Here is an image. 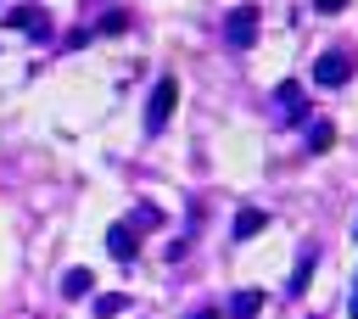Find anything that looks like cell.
<instances>
[{
	"label": "cell",
	"instance_id": "7a4b0ae2",
	"mask_svg": "<svg viewBox=\"0 0 358 319\" xmlns=\"http://www.w3.org/2000/svg\"><path fill=\"white\" fill-rule=\"evenodd\" d=\"M257 22H263L257 6H235V11L224 17V45H229V50H252V45H257Z\"/></svg>",
	"mask_w": 358,
	"mask_h": 319
},
{
	"label": "cell",
	"instance_id": "9a60e30c",
	"mask_svg": "<svg viewBox=\"0 0 358 319\" xmlns=\"http://www.w3.org/2000/svg\"><path fill=\"white\" fill-rule=\"evenodd\" d=\"M190 319H224V313H218V308H196Z\"/></svg>",
	"mask_w": 358,
	"mask_h": 319
},
{
	"label": "cell",
	"instance_id": "5bb4252c",
	"mask_svg": "<svg viewBox=\"0 0 358 319\" xmlns=\"http://www.w3.org/2000/svg\"><path fill=\"white\" fill-rule=\"evenodd\" d=\"M129 28V11H106L101 22H95V34H123Z\"/></svg>",
	"mask_w": 358,
	"mask_h": 319
},
{
	"label": "cell",
	"instance_id": "277c9868",
	"mask_svg": "<svg viewBox=\"0 0 358 319\" xmlns=\"http://www.w3.org/2000/svg\"><path fill=\"white\" fill-rule=\"evenodd\" d=\"M347 78H352V56H347V50H324V56L313 62V84L336 90V84H347Z\"/></svg>",
	"mask_w": 358,
	"mask_h": 319
},
{
	"label": "cell",
	"instance_id": "5b68a950",
	"mask_svg": "<svg viewBox=\"0 0 358 319\" xmlns=\"http://www.w3.org/2000/svg\"><path fill=\"white\" fill-rule=\"evenodd\" d=\"M106 252H112L117 263H134V257H140V235H134L129 224H112V229H106Z\"/></svg>",
	"mask_w": 358,
	"mask_h": 319
},
{
	"label": "cell",
	"instance_id": "2e32d148",
	"mask_svg": "<svg viewBox=\"0 0 358 319\" xmlns=\"http://www.w3.org/2000/svg\"><path fill=\"white\" fill-rule=\"evenodd\" d=\"M347 313H352V319H358V297H352V302H347Z\"/></svg>",
	"mask_w": 358,
	"mask_h": 319
},
{
	"label": "cell",
	"instance_id": "6da1fadb",
	"mask_svg": "<svg viewBox=\"0 0 358 319\" xmlns=\"http://www.w3.org/2000/svg\"><path fill=\"white\" fill-rule=\"evenodd\" d=\"M173 106H179V78L162 73V78L151 84V101H145V134H162L168 118H173Z\"/></svg>",
	"mask_w": 358,
	"mask_h": 319
},
{
	"label": "cell",
	"instance_id": "e0dca14e",
	"mask_svg": "<svg viewBox=\"0 0 358 319\" xmlns=\"http://www.w3.org/2000/svg\"><path fill=\"white\" fill-rule=\"evenodd\" d=\"M352 241H358V218H352Z\"/></svg>",
	"mask_w": 358,
	"mask_h": 319
},
{
	"label": "cell",
	"instance_id": "7c38bea8",
	"mask_svg": "<svg viewBox=\"0 0 358 319\" xmlns=\"http://www.w3.org/2000/svg\"><path fill=\"white\" fill-rule=\"evenodd\" d=\"M123 308H129V297H123V291H106V297H95V319H117Z\"/></svg>",
	"mask_w": 358,
	"mask_h": 319
},
{
	"label": "cell",
	"instance_id": "ba28073f",
	"mask_svg": "<svg viewBox=\"0 0 358 319\" xmlns=\"http://www.w3.org/2000/svg\"><path fill=\"white\" fill-rule=\"evenodd\" d=\"M263 224H268V213H263V207H241V213H235V241H252Z\"/></svg>",
	"mask_w": 358,
	"mask_h": 319
},
{
	"label": "cell",
	"instance_id": "9c48e42d",
	"mask_svg": "<svg viewBox=\"0 0 358 319\" xmlns=\"http://www.w3.org/2000/svg\"><path fill=\"white\" fill-rule=\"evenodd\" d=\"M90 291H95V274H90V269H67V274H62V297L78 302V297H90Z\"/></svg>",
	"mask_w": 358,
	"mask_h": 319
},
{
	"label": "cell",
	"instance_id": "8fae6325",
	"mask_svg": "<svg viewBox=\"0 0 358 319\" xmlns=\"http://www.w3.org/2000/svg\"><path fill=\"white\" fill-rule=\"evenodd\" d=\"M123 224H129V229H134V235H140V229H162V213H157V207H151V201H140V207H134V213H129V218H123Z\"/></svg>",
	"mask_w": 358,
	"mask_h": 319
},
{
	"label": "cell",
	"instance_id": "3957f363",
	"mask_svg": "<svg viewBox=\"0 0 358 319\" xmlns=\"http://www.w3.org/2000/svg\"><path fill=\"white\" fill-rule=\"evenodd\" d=\"M6 28H17V34H28V39H50V11L45 6H11L6 11Z\"/></svg>",
	"mask_w": 358,
	"mask_h": 319
},
{
	"label": "cell",
	"instance_id": "8992f818",
	"mask_svg": "<svg viewBox=\"0 0 358 319\" xmlns=\"http://www.w3.org/2000/svg\"><path fill=\"white\" fill-rule=\"evenodd\" d=\"M313 263H319V246L308 241V246H296V269H291V297H302L308 291V280H313Z\"/></svg>",
	"mask_w": 358,
	"mask_h": 319
},
{
	"label": "cell",
	"instance_id": "52a82bcc",
	"mask_svg": "<svg viewBox=\"0 0 358 319\" xmlns=\"http://www.w3.org/2000/svg\"><path fill=\"white\" fill-rule=\"evenodd\" d=\"M274 101H280V112H285V118H280L285 129L308 118V112H302V90H296V84H280V90H274Z\"/></svg>",
	"mask_w": 358,
	"mask_h": 319
},
{
	"label": "cell",
	"instance_id": "4fadbf2b",
	"mask_svg": "<svg viewBox=\"0 0 358 319\" xmlns=\"http://www.w3.org/2000/svg\"><path fill=\"white\" fill-rule=\"evenodd\" d=\"M330 146H336V129L330 123H313L308 129V151H330Z\"/></svg>",
	"mask_w": 358,
	"mask_h": 319
},
{
	"label": "cell",
	"instance_id": "30bf717a",
	"mask_svg": "<svg viewBox=\"0 0 358 319\" xmlns=\"http://www.w3.org/2000/svg\"><path fill=\"white\" fill-rule=\"evenodd\" d=\"M257 308H263V291H257V285H246V291L229 297V319H252Z\"/></svg>",
	"mask_w": 358,
	"mask_h": 319
}]
</instances>
